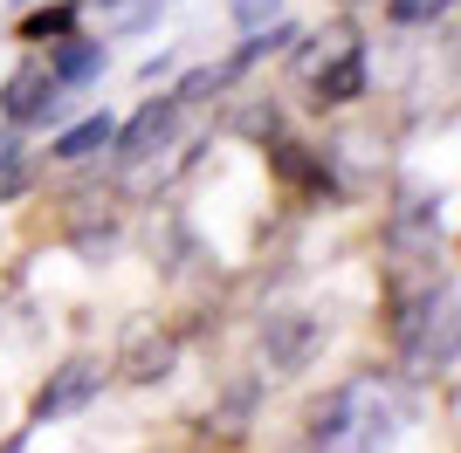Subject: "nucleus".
<instances>
[{
	"instance_id": "obj_1",
	"label": "nucleus",
	"mask_w": 461,
	"mask_h": 453,
	"mask_svg": "<svg viewBox=\"0 0 461 453\" xmlns=\"http://www.w3.org/2000/svg\"><path fill=\"white\" fill-rule=\"evenodd\" d=\"M96 385H104V364H62L49 385H41V398H35V419H69V413H83L96 398Z\"/></svg>"
},
{
	"instance_id": "obj_2",
	"label": "nucleus",
	"mask_w": 461,
	"mask_h": 453,
	"mask_svg": "<svg viewBox=\"0 0 461 453\" xmlns=\"http://www.w3.org/2000/svg\"><path fill=\"white\" fill-rule=\"evenodd\" d=\"M0 103H7V117H14V124L49 117V111H56V76H49V69H21L14 83H7V96H0Z\"/></svg>"
},
{
	"instance_id": "obj_3",
	"label": "nucleus",
	"mask_w": 461,
	"mask_h": 453,
	"mask_svg": "<svg viewBox=\"0 0 461 453\" xmlns=\"http://www.w3.org/2000/svg\"><path fill=\"white\" fill-rule=\"evenodd\" d=\"M166 131H173V103H145V111H138L124 131H111V145L124 151V158H145V151L166 145Z\"/></svg>"
},
{
	"instance_id": "obj_4",
	"label": "nucleus",
	"mask_w": 461,
	"mask_h": 453,
	"mask_svg": "<svg viewBox=\"0 0 461 453\" xmlns=\"http://www.w3.org/2000/svg\"><path fill=\"white\" fill-rule=\"evenodd\" d=\"M358 90H366V56H358V49H338V62L317 69V96H324V103H351Z\"/></svg>"
},
{
	"instance_id": "obj_5",
	"label": "nucleus",
	"mask_w": 461,
	"mask_h": 453,
	"mask_svg": "<svg viewBox=\"0 0 461 453\" xmlns=\"http://www.w3.org/2000/svg\"><path fill=\"white\" fill-rule=\"evenodd\" d=\"M96 76H104V49L96 41H62L56 49V83L77 90V83H96Z\"/></svg>"
},
{
	"instance_id": "obj_6",
	"label": "nucleus",
	"mask_w": 461,
	"mask_h": 453,
	"mask_svg": "<svg viewBox=\"0 0 461 453\" xmlns=\"http://www.w3.org/2000/svg\"><path fill=\"white\" fill-rule=\"evenodd\" d=\"M111 117H83V124H69V131H62V145H56V158H90V151H104L111 145Z\"/></svg>"
},
{
	"instance_id": "obj_7",
	"label": "nucleus",
	"mask_w": 461,
	"mask_h": 453,
	"mask_svg": "<svg viewBox=\"0 0 461 453\" xmlns=\"http://www.w3.org/2000/svg\"><path fill=\"white\" fill-rule=\"evenodd\" d=\"M69 28H77V7H41V14L21 21V35H28V41H62Z\"/></svg>"
},
{
	"instance_id": "obj_8",
	"label": "nucleus",
	"mask_w": 461,
	"mask_h": 453,
	"mask_svg": "<svg viewBox=\"0 0 461 453\" xmlns=\"http://www.w3.org/2000/svg\"><path fill=\"white\" fill-rule=\"evenodd\" d=\"M269 158H276V172H283L289 186H310V179H317V158H310V151H296V145H276Z\"/></svg>"
},
{
	"instance_id": "obj_9",
	"label": "nucleus",
	"mask_w": 461,
	"mask_h": 453,
	"mask_svg": "<svg viewBox=\"0 0 461 453\" xmlns=\"http://www.w3.org/2000/svg\"><path fill=\"white\" fill-rule=\"evenodd\" d=\"M441 7H447V0H393V21H400V28H413V21H434Z\"/></svg>"
},
{
	"instance_id": "obj_10",
	"label": "nucleus",
	"mask_w": 461,
	"mask_h": 453,
	"mask_svg": "<svg viewBox=\"0 0 461 453\" xmlns=\"http://www.w3.org/2000/svg\"><path fill=\"white\" fill-rule=\"evenodd\" d=\"M276 7H283V0H234V21H241V28H262V21H276Z\"/></svg>"
},
{
	"instance_id": "obj_11",
	"label": "nucleus",
	"mask_w": 461,
	"mask_h": 453,
	"mask_svg": "<svg viewBox=\"0 0 461 453\" xmlns=\"http://www.w3.org/2000/svg\"><path fill=\"white\" fill-rule=\"evenodd\" d=\"M289 35H296V28H269V35H262V41H249V49H241V69H249V62H262V56H269V49H283Z\"/></svg>"
},
{
	"instance_id": "obj_12",
	"label": "nucleus",
	"mask_w": 461,
	"mask_h": 453,
	"mask_svg": "<svg viewBox=\"0 0 461 453\" xmlns=\"http://www.w3.org/2000/svg\"><path fill=\"white\" fill-rule=\"evenodd\" d=\"M152 7H158V0H117V14H111V21H124V28H138V21L152 14Z\"/></svg>"
},
{
	"instance_id": "obj_13",
	"label": "nucleus",
	"mask_w": 461,
	"mask_h": 453,
	"mask_svg": "<svg viewBox=\"0 0 461 453\" xmlns=\"http://www.w3.org/2000/svg\"><path fill=\"white\" fill-rule=\"evenodd\" d=\"M7 158H14V138H0V165H7Z\"/></svg>"
}]
</instances>
